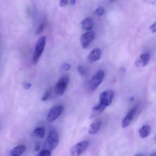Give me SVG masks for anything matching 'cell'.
<instances>
[{
    "instance_id": "cell-1",
    "label": "cell",
    "mask_w": 156,
    "mask_h": 156,
    "mask_svg": "<svg viewBox=\"0 0 156 156\" xmlns=\"http://www.w3.org/2000/svg\"><path fill=\"white\" fill-rule=\"evenodd\" d=\"M59 143V136L56 130L50 129L48 136L44 143V147L45 150L51 151L55 150Z\"/></svg>"
},
{
    "instance_id": "cell-2",
    "label": "cell",
    "mask_w": 156,
    "mask_h": 156,
    "mask_svg": "<svg viewBox=\"0 0 156 156\" xmlns=\"http://www.w3.org/2000/svg\"><path fill=\"white\" fill-rule=\"evenodd\" d=\"M46 42V38L45 36L40 37L36 44L34 52L33 55V61L34 64H36L43 54Z\"/></svg>"
},
{
    "instance_id": "cell-3",
    "label": "cell",
    "mask_w": 156,
    "mask_h": 156,
    "mask_svg": "<svg viewBox=\"0 0 156 156\" xmlns=\"http://www.w3.org/2000/svg\"><path fill=\"white\" fill-rule=\"evenodd\" d=\"M105 77L104 71L102 70L97 71L92 77L89 82V88L91 90H95L102 82Z\"/></svg>"
},
{
    "instance_id": "cell-4",
    "label": "cell",
    "mask_w": 156,
    "mask_h": 156,
    "mask_svg": "<svg viewBox=\"0 0 156 156\" xmlns=\"http://www.w3.org/2000/svg\"><path fill=\"white\" fill-rule=\"evenodd\" d=\"M114 94L112 91H105L101 93L100 96L99 104L106 108L111 105L113 99Z\"/></svg>"
},
{
    "instance_id": "cell-5",
    "label": "cell",
    "mask_w": 156,
    "mask_h": 156,
    "mask_svg": "<svg viewBox=\"0 0 156 156\" xmlns=\"http://www.w3.org/2000/svg\"><path fill=\"white\" fill-rule=\"evenodd\" d=\"M64 111V107L61 105H57L53 107L49 111L47 116V121L52 122L55 121L61 115Z\"/></svg>"
},
{
    "instance_id": "cell-6",
    "label": "cell",
    "mask_w": 156,
    "mask_h": 156,
    "mask_svg": "<svg viewBox=\"0 0 156 156\" xmlns=\"http://www.w3.org/2000/svg\"><path fill=\"white\" fill-rule=\"evenodd\" d=\"M69 80V77L65 76L58 82L55 87V91L58 95H62L65 93L66 90Z\"/></svg>"
},
{
    "instance_id": "cell-7",
    "label": "cell",
    "mask_w": 156,
    "mask_h": 156,
    "mask_svg": "<svg viewBox=\"0 0 156 156\" xmlns=\"http://www.w3.org/2000/svg\"><path fill=\"white\" fill-rule=\"evenodd\" d=\"M89 146L88 141H83L78 143L73 147L71 149V154L72 156H80Z\"/></svg>"
},
{
    "instance_id": "cell-8",
    "label": "cell",
    "mask_w": 156,
    "mask_h": 156,
    "mask_svg": "<svg viewBox=\"0 0 156 156\" xmlns=\"http://www.w3.org/2000/svg\"><path fill=\"white\" fill-rule=\"evenodd\" d=\"M95 36V33L93 32H87L81 35L80 41L84 49L87 48L90 44L93 41Z\"/></svg>"
},
{
    "instance_id": "cell-9",
    "label": "cell",
    "mask_w": 156,
    "mask_h": 156,
    "mask_svg": "<svg viewBox=\"0 0 156 156\" xmlns=\"http://www.w3.org/2000/svg\"><path fill=\"white\" fill-rule=\"evenodd\" d=\"M136 111V108H133L128 111L122 122V128H126L130 125L135 115Z\"/></svg>"
},
{
    "instance_id": "cell-10",
    "label": "cell",
    "mask_w": 156,
    "mask_h": 156,
    "mask_svg": "<svg viewBox=\"0 0 156 156\" xmlns=\"http://www.w3.org/2000/svg\"><path fill=\"white\" fill-rule=\"evenodd\" d=\"M102 54V52L101 49L98 48L95 49L89 54L88 56L89 60L91 62H95L101 58Z\"/></svg>"
},
{
    "instance_id": "cell-11",
    "label": "cell",
    "mask_w": 156,
    "mask_h": 156,
    "mask_svg": "<svg viewBox=\"0 0 156 156\" xmlns=\"http://www.w3.org/2000/svg\"><path fill=\"white\" fill-rule=\"evenodd\" d=\"M150 59V55L148 53H144L140 56L136 64L137 66L145 67L149 63Z\"/></svg>"
},
{
    "instance_id": "cell-12",
    "label": "cell",
    "mask_w": 156,
    "mask_h": 156,
    "mask_svg": "<svg viewBox=\"0 0 156 156\" xmlns=\"http://www.w3.org/2000/svg\"><path fill=\"white\" fill-rule=\"evenodd\" d=\"M102 122L97 121L92 123L89 126L88 133L90 135H94L97 133L101 129Z\"/></svg>"
},
{
    "instance_id": "cell-13",
    "label": "cell",
    "mask_w": 156,
    "mask_h": 156,
    "mask_svg": "<svg viewBox=\"0 0 156 156\" xmlns=\"http://www.w3.org/2000/svg\"><path fill=\"white\" fill-rule=\"evenodd\" d=\"M105 108L98 103L92 109L90 118H94L100 115L105 110Z\"/></svg>"
},
{
    "instance_id": "cell-14",
    "label": "cell",
    "mask_w": 156,
    "mask_h": 156,
    "mask_svg": "<svg viewBox=\"0 0 156 156\" xmlns=\"http://www.w3.org/2000/svg\"><path fill=\"white\" fill-rule=\"evenodd\" d=\"M26 151V147L24 145H21L17 146L13 148L10 152L11 156H20L23 154Z\"/></svg>"
},
{
    "instance_id": "cell-15",
    "label": "cell",
    "mask_w": 156,
    "mask_h": 156,
    "mask_svg": "<svg viewBox=\"0 0 156 156\" xmlns=\"http://www.w3.org/2000/svg\"><path fill=\"white\" fill-rule=\"evenodd\" d=\"M151 127L149 125L142 126L139 131V135L142 138H146L151 132Z\"/></svg>"
},
{
    "instance_id": "cell-16",
    "label": "cell",
    "mask_w": 156,
    "mask_h": 156,
    "mask_svg": "<svg viewBox=\"0 0 156 156\" xmlns=\"http://www.w3.org/2000/svg\"><path fill=\"white\" fill-rule=\"evenodd\" d=\"M93 25V21L91 17L85 18L82 22V27L84 30H90L91 29Z\"/></svg>"
},
{
    "instance_id": "cell-17",
    "label": "cell",
    "mask_w": 156,
    "mask_h": 156,
    "mask_svg": "<svg viewBox=\"0 0 156 156\" xmlns=\"http://www.w3.org/2000/svg\"><path fill=\"white\" fill-rule=\"evenodd\" d=\"M33 134L37 138H44L45 135V130L43 127H37L34 129Z\"/></svg>"
},
{
    "instance_id": "cell-18",
    "label": "cell",
    "mask_w": 156,
    "mask_h": 156,
    "mask_svg": "<svg viewBox=\"0 0 156 156\" xmlns=\"http://www.w3.org/2000/svg\"><path fill=\"white\" fill-rule=\"evenodd\" d=\"M51 93H52V89L50 88L43 95V97L41 99V100L43 101H45L47 100L50 98Z\"/></svg>"
},
{
    "instance_id": "cell-19",
    "label": "cell",
    "mask_w": 156,
    "mask_h": 156,
    "mask_svg": "<svg viewBox=\"0 0 156 156\" xmlns=\"http://www.w3.org/2000/svg\"><path fill=\"white\" fill-rule=\"evenodd\" d=\"M77 70L78 73L81 77H84L85 76L86 74V70L83 66H78Z\"/></svg>"
},
{
    "instance_id": "cell-20",
    "label": "cell",
    "mask_w": 156,
    "mask_h": 156,
    "mask_svg": "<svg viewBox=\"0 0 156 156\" xmlns=\"http://www.w3.org/2000/svg\"><path fill=\"white\" fill-rule=\"evenodd\" d=\"M105 12V10L104 8L101 7V6H100V7L97 8L95 11V13L96 15L98 16L99 17L101 16L104 14Z\"/></svg>"
},
{
    "instance_id": "cell-21",
    "label": "cell",
    "mask_w": 156,
    "mask_h": 156,
    "mask_svg": "<svg viewBox=\"0 0 156 156\" xmlns=\"http://www.w3.org/2000/svg\"><path fill=\"white\" fill-rule=\"evenodd\" d=\"M52 153L50 151L44 149L40 151L36 156H51Z\"/></svg>"
},
{
    "instance_id": "cell-22",
    "label": "cell",
    "mask_w": 156,
    "mask_h": 156,
    "mask_svg": "<svg viewBox=\"0 0 156 156\" xmlns=\"http://www.w3.org/2000/svg\"><path fill=\"white\" fill-rule=\"evenodd\" d=\"M44 23H41L39 25L38 27L37 28L35 32L36 34H41V33H42L43 31H44Z\"/></svg>"
},
{
    "instance_id": "cell-23",
    "label": "cell",
    "mask_w": 156,
    "mask_h": 156,
    "mask_svg": "<svg viewBox=\"0 0 156 156\" xmlns=\"http://www.w3.org/2000/svg\"><path fill=\"white\" fill-rule=\"evenodd\" d=\"M23 87L26 89H29L32 87V84L30 82H25L23 83Z\"/></svg>"
},
{
    "instance_id": "cell-24",
    "label": "cell",
    "mask_w": 156,
    "mask_h": 156,
    "mask_svg": "<svg viewBox=\"0 0 156 156\" xmlns=\"http://www.w3.org/2000/svg\"><path fill=\"white\" fill-rule=\"evenodd\" d=\"M71 66L68 63H65L62 66V68L66 71H69L71 68Z\"/></svg>"
},
{
    "instance_id": "cell-25",
    "label": "cell",
    "mask_w": 156,
    "mask_h": 156,
    "mask_svg": "<svg viewBox=\"0 0 156 156\" xmlns=\"http://www.w3.org/2000/svg\"><path fill=\"white\" fill-rule=\"evenodd\" d=\"M150 31L152 33H155L156 32V21L153 24L150 26Z\"/></svg>"
},
{
    "instance_id": "cell-26",
    "label": "cell",
    "mask_w": 156,
    "mask_h": 156,
    "mask_svg": "<svg viewBox=\"0 0 156 156\" xmlns=\"http://www.w3.org/2000/svg\"><path fill=\"white\" fill-rule=\"evenodd\" d=\"M68 3V1H66V0H62L59 2V5L60 6H65Z\"/></svg>"
},
{
    "instance_id": "cell-27",
    "label": "cell",
    "mask_w": 156,
    "mask_h": 156,
    "mask_svg": "<svg viewBox=\"0 0 156 156\" xmlns=\"http://www.w3.org/2000/svg\"><path fill=\"white\" fill-rule=\"evenodd\" d=\"M76 0H72V1H70V4L74 5L76 4Z\"/></svg>"
},
{
    "instance_id": "cell-28",
    "label": "cell",
    "mask_w": 156,
    "mask_h": 156,
    "mask_svg": "<svg viewBox=\"0 0 156 156\" xmlns=\"http://www.w3.org/2000/svg\"><path fill=\"white\" fill-rule=\"evenodd\" d=\"M40 147L39 145H37L35 147V151H39V149H40Z\"/></svg>"
},
{
    "instance_id": "cell-29",
    "label": "cell",
    "mask_w": 156,
    "mask_h": 156,
    "mask_svg": "<svg viewBox=\"0 0 156 156\" xmlns=\"http://www.w3.org/2000/svg\"><path fill=\"white\" fill-rule=\"evenodd\" d=\"M150 156H156V153H153Z\"/></svg>"
},
{
    "instance_id": "cell-30",
    "label": "cell",
    "mask_w": 156,
    "mask_h": 156,
    "mask_svg": "<svg viewBox=\"0 0 156 156\" xmlns=\"http://www.w3.org/2000/svg\"><path fill=\"white\" fill-rule=\"evenodd\" d=\"M135 156H143L142 155V154H139L136 155Z\"/></svg>"
},
{
    "instance_id": "cell-31",
    "label": "cell",
    "mask_w": 156,
    "mask_h": 156,
    "mask_svg": "<svg viewBox=\"0 0 156 156\" xmlns=\"http://www.w3.org/2000/svg\"><path fill=\"white\" fill-rule=\"evenodd\" d=\"M155 140L156 142V135L155 136Z\"/></svg>"
}]
</instances>
